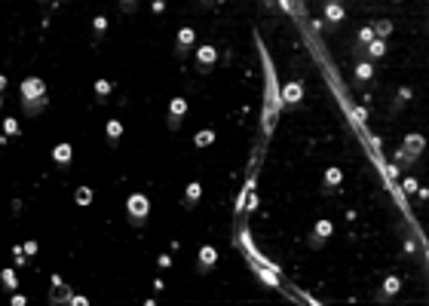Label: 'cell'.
<instances>
[{"instance_id":"6da1fadb","label":"cell","mask_w":429,"mask_h":306,"mask_svg":"<svg viewBox=\"0 0 429 306\" xmlns=\"http://www.w3.org/2000/svg\"><path fill=\"white\" fill-rule=\"evenodd\" d=\"M258 49H261V59H264V120H261V129H264V135L270 138V132H273V125H276V120H279V111H282V98H279V83H276V67H273V61L267 59V49H264V43H258Z\"/></svg>"},{"instance_id":"7a4b0ae2","label":"cell","mask_w":429,"mask_h":306,"mask_svg":"<svg viewBox=\"0 0 429 306\" xmlns=\"http://www.w3.org/2000/svg\"><path fill=\"white\" fill-rule=\"evenodd\" d=\"M22 107H25L28 117H40L49 107V92H46V83L40 77L22 80Z\"/></svg>"},{"instance_id":"3957f363","label":"cell","mask_w":429,"mask_h":306,"mask_svg":"<svg viewBox=\"0 0 429 306\" xmlns=\"http://www.w3.org/2000/svg\"><path fill=\"white\" fill-rule=\"evenodd\" d=\"M423 147H426V138H423V135H417V132H411V135H405V141H402V147L396 150V159H399V166L411 169V166L417 163V156L423 153Z\"/></svg>"},{"instance_id":"277c9868","label":"cell","mask_w":429,"mask_h":306,"mask_svg":"<svg viewBox=\"0 0 429 306\" xmlns=\"http://www.w3.org/2000/svg\"><path fill=\"white\" fill-rule=\"evenodd\" d=\"M126 214H129V224L132 227L147 224V218H150V199L144 193H132L126 199Z\"/></svg>"},{"instance_id":"5b68a950","label":"cell","mask_w":429,"mask_h":306,"mask_svg":"<svg viewBox=\"0 0 429 306\" xmlns=\"http://www.w3.org/2000/svg\"><path fill=\"white\" fill-rule=\"evenodd\" d=\"M184 117H187V98H181V95H175L172 101H169V117H166V122H169V129L175 132V129H181V122H184Z\"/></svg>"},{"instance_id":"8992f818","label":"cell","mask_w":429,"mask_h":306,"mask_svg":"<svg viewBox=\"0 0 429 306\" xmlns=\"http://www.w3.org/2000/svg\"><path fill=\"white\" fill-rule=\"evenodd\" d=\"M214 61H218V49H214L212 43H203L200 49H196V70H200V74H212Z\"/></svg>"},{"instance_id":"52a82bcc","label":"cell","mask_w":429,"mask_h":306,"mask_svg":"<svg viewBox=\"0 0 429 306\" xmlns=\"http://www.w3.org/2000/svg\"><path fill=\"white\" fill-rule=\"evenodd\" d=\"M71 303V288L62 282V276H52V288H49V306H68Z\"/></svg>"},{"instance_id":"ba28073f","label":"cell","mask_w":429,"mask_h":306,"mask_svg":"<svg viewBox=\"0 0 429 306\" xmlns=\"http://www.w3.org/2000/svg\"><path fill=\"white\" fill-rule=\"evenodd\" d=\"M193 43H196V31H193L190 25H184L181 31L175 34V56H178V59H184L187 52H190Z\"/></svg>"},{"instance_id":"9c48e42d","label":"cell","mask_w":429,"mask_h":306,"mask_svg":"<svg viewBox=\"0 0 429 306\" xmlns=\"http://www.w3.org/2000/svg\"><path fill=\"white\" fill-rule=\"evenodd\" d=\"M322 15H325V25L328 28H337L347 19V9L337 3V0H325V3H322Z\"/></svg>"},{"instance_id":"30bf717a","label":"cell","mask_w":429,"mask_h":306,"mask_svg":"<svg viewBox=\"0 0 429 306\" xmlns=\"http://www.w3.org/2000/svg\"><path fill=\"white\" fill-rule=\"evenodd\" d=\"M279 98H282V104H288V107L294 104V107H297V104H300V98H303V83H300V80L285 83V86L279 89Z\"/></svg>"},{"instance_id":"8fae6325","label":"cell","mask_w":429,"mask_h":306,"mask_svg":"<svg viewBox=\"0 0 429 306\" xmlns=\"http://www.w3.org/2000/svg\"><path fill=\"white\" fill-rule=\"evenodd\" d=\"M214 263H218V251H214V245H203L200 254H196V273L206 276Z\"/></svg>"},{"instance_id":"7c38bea8","label":"cell","mask_w":429,"mask_h":306,"mask_svg":"<svg viewBox=\"0 0 429 306\" xmlns=\"http://www.w3.org/2000/svg\"><path fill=\"white\" fill-rule=\"evenodd\" d=\"M334 233V224L331 221H316V227H313V236H310V248H319V245H325L328 242V236Z\"/></svg>"},{"instance_id":"4fadbf2b","label":"cell","mask_w":429,"mask_h":306,"mask_svg":"<svg viewBox=\"0 0 429 306\" xmlns=\"http://www.w3.org/2000/svg\"><path fill=\"white\" fill-rule=\"evenodd\" d=\"M71 159H74V147H71L68 141H62V144H56V147H52V163H56L59 169H68Z\"/></svg>"},{"instance_id":"5bb4252c","label":"cell","mask_w":429,"mask_h":306,"mask_svg":"<svg viewBox=\"0 0 429 306\" xmlns=\"http://www.w3.org/2000/svg\"><path fill=\"white\" fill-rule=\"evenodd\" d=\"M399 288H402V279H399V276H386V279H383V288L377 291V303H389L392 297L399 294Z\"/></svg>"},{"instance_id":"9a60e30c","label":"cell","mask_w":429,"mask_h":306,"mask_svg":"<svg viewBox=\"0 0 429 306\" xmlns=\"http://www.w3.org/2000/svg\"><path fill=\"white\" fill-rule=\"evenodd\" d=\"M341 184H344V172L337 169V166H331V169L325 172V178H322V193L328 196V193H334Z\"/></svg>"},{"instance_id":"2e32d148","label":"cell","mask_w":429,"mask_h":306,"mask_svg":"<svg viewBox=\"0 0 429 306\" xmlns=\"http://www.w3.org/2000/svg\"><path fill=\"white\" fill-rule=\"evenodd\" d=\"M200 199H203V184H200V181H190V184L184 187V208H193Z\"/></svg>"},{"instance_id":"e0dca14e","label":"cell","mask_w":429,"mask_h":306,"mask_svg":"<svg viewBox=\"0 0 429 306\" xmlns=\"http://www.w3.org/2000/svg\"><path fill=\"white\" fill-rule=\"evenodd\" d=\"M371 77H374V64L371 61H356V86H365V83H371Z\"/></svg>"},{"instance_id":"ac0fdd59","label":"cell","mask_w":429,"mask_h":306,"mask_svg":"<svg viewBox=\"0 0 429 306\" xmlns=\"http://www.w3.org/2000/svg\"><path fill=\"white\" fill-rule=\"evenodd\" d=\"M104 135H107V144H111V147H117L120 138H123V122H120V120H107Z\"/></svg>"},{"instance_id":"d6986e66","label":"cell","mask_w":429,"mask_h":306,"mask_svg":"<svg viewBox=\"0 0 429 306\" xmlns=\"http://www.w3.org/2000/svg\"><path fill=\"white\" fill-rule=\"evenodd\" d=\"M252 269H255V276L267 285V288H276V276L273 273H267V269H264V263H258V260H252Z\"/></svg>"},{"instance_id":"ffe728a7","label":"cell","mask_w":429,"mask_h":306,"mask_svg":"<svg viewBox=\"0 0 429 306\" xmlns=\"http://www.w3.org/2000/svg\"><path fill=\"white\" fill-rule=\"evenodd\" d=\"M365 52H368V59H374V61L383 59V56H386V40H371V43L365 46Z\"/></svg>"},{"instance_id":"44dd1931","label":"cell","mask_w":429,"mask_h":306,"mask_svg":"<svg viewBox=\"0 0 429 306\" xmlns=\"http://www.w3.org/2000/svg\"><path fill=\"white\" fill-rule=\"evenodd\" d=\"M371 31H374V37H377V40H383V37H389V34H392V22H389V19H377V22L371 25Z\"/></svg>"},{"instance_id":"7402d4cb","label":"cell","mask_w":429,"mask_h":306,"mask_svg":"<svg viewBox=\"0 0 429 306\" xmlns=\"http://www.w3.org/2000/svg\"><path fill=\"white\" fill-rule=\"evenodd\" d=\"M0 282H3L6 291H15V288H19V276H15V269H0Z\"/></svg>"},{"instance_id":"603a6c76","label":"cell","mask_w":429,"mask_h":306,"mask_svg":"<svg viewBox=\"0 0 429 306\" xmlns=\"http://www.w3.org/2000/svg\"><path fill=\"white\" fill-rule=\"evenodd\" d=\"M193 144H196V147H212V144H214V132L212 129H200L193 135Z\"/></svg>"},{"instance_id":"cb8c5ba5","label":"cell","mask_w":429,"mask_h":306,"mask_svg":"<svg viewBox=\"0 0 429 306\" xmlns=\"http://www.w3.org/2000/svg\"><path fill=\"white\" fill-rule=\"evenodd\" d=\"M74 202L77 205H89L92 202V187H77L74 190Z\"/></svg>"},{"instance_id":"d4e9b609","label":"cell","mask_w":429,"mask_h":306,"mask_svg":"<svg viewBox=\"0 0 429 306\" xmlns=\"http://www.w3.org/2000/svg\"><path fill=\"white\" fill-rule=\"evenodd\" d=\"M3 132H6L9 138H19V132H22L19 120H15V117H6V120H3Z\"/></svg>"},{"instance_id":"484cf974","label":"cell","mask_w":429,"mask_h":306,"mask_svg":"<svg viewBox=\"0 0 429 306\" xmlns=\"http://www.w3.org/2000/svg\"><path fill=\"white\" fill-rule=\"evenodd\" d=\"M104 31H107V19H104V15H95V19H92V34L101 40V37H104Z\"/></svg>"},{"instance_id":"4316f807","label":"cell","mask_w":429,"mask_h":306,"mask_svg":"<svg viewBox=\"0 0 429 306\" xmlns=\"http://www.w3.org/2000/svg\"><path fill=\"white\" fill-rule=\"evenodd\" d=\"M111 89H114V86H111V80H95V95H98L101 101H104L107 95H111Z\"/></svg>"},{"instance_id":"83f0119b","label":"cell","mask_w":429,"mask_h":306,"mask_svg":"<svg viewBox=\"0 0 429 306\" xmlns=\"http://www.w3.org/2000/svg\"><path fill=\"white\" fill-rule=\"evenodd\" d=\"M411 98V86H402L399 89V98H396V104H392V111H402V104Z\"/></svg>"},{"instance_id":"f1b7e54d","label":"cell","mask_w":429,"mask_h":306,"mask_svg":"<svg viewBox=\"0 0 429 306\" xmlns=\"http://www.w3.org/2000/svg\"><path fill=\"white\" fill-rule=\"evenodd\" d=\"M37 248H40V245L34 242V239H28V242L22 245V251H25V257H34V254H37Z\"/></svg>"},{"instance_id":"f546056e","label":"cell","mask_w":429,"mask_h":306,"mask_svg":"<svg viewBox=\"0 0 429 306\" xmlns=\"http://www.w3.org/2000/svg\"><path fill=\"white\" fill-rule=\"evenodd\" d=\"M68 306H89V297H83V294H71V303Z\"/></svg>"},{"instance_id":"4dcf8cb0","label":"cell","mask_w":429,"mask_h":306,"mask_svg":"<svg viewBox=\"0 0 429 306\" xmlns=\"http://www.w3.org/2000/svg\"><path fill=\"white\" fill-rule=\"evenodd\" d=\"M402 187H405V193H417V190H420L414 178H405V184H402Z\"/></svg>"},{"instance_id":"1f68e13d","label":"cell","mask_w":429,"mask_h":306,"mask_svg":"<svg viewBox=\"0 0 429 306\" xmlns=\"http://www.w3.org/2000/svg\"><path fill=\"white\" fill-rule=\"evenodd\" d=\"M156 266H159V269H169V266H172V257H169V254H159V257H156Z\"/></svg>"},{"instance_id":"d6a6232c","label":"cell","mask_w":429,"mask_h":306,"mask_svg":"<svg viewBox=\"0 0 429 306\" xmlns=\"http://www.w3.org/2000/svg\"><path fill=\"white\" fill-rule=\"evenodd\" d=\"M9 306H28V300L22 297V294H12V303Z\"/></svg>"},{"instance_id":"836d02e7","label":"cell","mask_w":429,"mask_h":306,"mask_svg":"<svg viewBox=\"0 0 429 306\" xmlns=\"http://www.w3.org/2000/svg\"><path fill=\"white\" fill-rule=\"evenodd\" d=\"M120 6H123V12H135V6H138V3H132V0H126V3H120Z\"/></svg>"},{"instance_id":"e575fe53","label":"cell","mask_w":429,"mask_h":306,"mask_svg":"<svg viewBox=\"0 0 429 306\" xmlns=\"http://www.w3.org/2000/svg\"><path fill=\"white\" fill-rule=\"evenodd\" d=\"M3 89H6V77L0 74V95H3Z\"/></svg>"},{"instance_id":"d590c367","label":"cell","mask_w":429,"mask_h":306,"mask_svg":"<svg viewBox=\"0 0 429 306\" xmlns=\"http://www.w3.org/2000/svg\"><path fill=\"white\" fill-rule=\"evenodd\" d=\"M144 306H156V300H144Z\"/></svg>"},{"instance_id":"8d00e7d4","label":"cell","mask_w":429,"mask_h":306,"mask_svg":"<svg viewBox=\"0 0 429 306\" xmlns=\"http://www.w3.org/2000/svg\"><path fill=\"white\" fill-rule=\"evenodd\" d=\"M0 104H3V95H0Z\"/></svg>"}]
</instances>
